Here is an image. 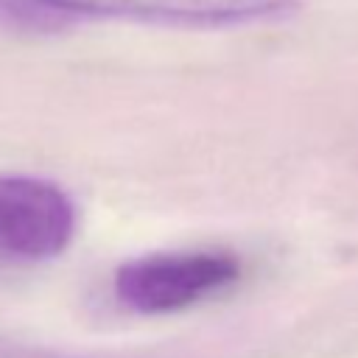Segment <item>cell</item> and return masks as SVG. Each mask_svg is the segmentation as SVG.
<instances>
[{
	"label": "cell",
	"instance_id": "cell-2",
	"mask_svg": "<svg viewBox=\"0 0 358 358\" xmlns=\"http://www.w3.org/2000/svg\"><path fill=\"white\" fill-rule=\"evenodd\" d=\"M73 232L76 207L59 185L25 173H0V260H50L70 246Z\"/></svg>",
	"mask_w": 358,
	"mask_h": 358
},
{
	"label": "cell",
	"instance_id": "cell-1",
	"mask_svg": "<svg viewBox=\"0 0 358 358\" xmlns=\"http://www.w3.org/2000/svg\"><path fill=\"white\" fill-rule=\"evenodd\" d=\"M241 274L229 252H154L123 263L115 274V296L123 308L154 316L185 310L224 288Z\"/></svg>",
	"mask_w": 358,
	"mask_h": 358
},
{
	"label": "cell",
	"instance_id": "cell-3",
	"mask_svg": "<svg viewBox=\"0 0 358 358\" xmlns=\"http://www.w3.org/2000/svg\"><path fill=\"white\" fill-rule=\"evenodd\" d=\"M50 28H64L81 17H117L171 25H252L285 20L299 0H31Z\"/></svg>",
	"mask_w": 358,
	"mask_h": 358
},
{
	"label": "cell",
	"instance_id": "cell-4",
	"mask_svg": "<svg viewBox=\"0 0 358 358\" xmlns=\"http://www.w3.org/2000/svg\"><path fill=\"white\" fill-rule=\"evenodd\" d=\"M0 358H87V355H70L50 347H36L14 338H0Z\"/></svg>",
	"mask_w": 358,
	"mask_h": 358
}]
</instances>
